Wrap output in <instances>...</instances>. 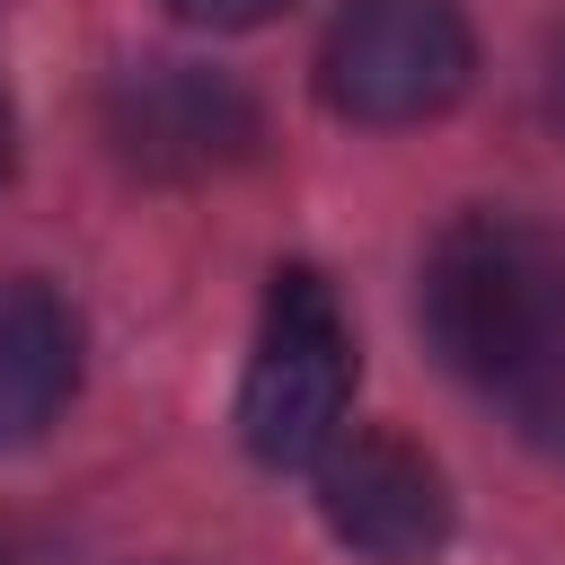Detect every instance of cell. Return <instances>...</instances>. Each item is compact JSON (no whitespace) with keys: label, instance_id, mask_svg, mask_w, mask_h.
I'll list each match as a JSON object with an SVG mask.
<instances>
[{"label":"cell","instance_id":"obj_1","mask_svg":"<svg viewBox=\"0 0 565 565\" xmlns=\"http://www.w3.org/2000/svg\"><path fill=\"white\" fill-rule=\"evenodd\" d=\"M424 335L486 388L539 380L565 344V230L530 212H459L424 256Z\"/></svg>","mask_w":565,"mask_h":565},{"label":"cell","instance_id":"obj_2","mask_svg":"<svg viewBox=\"0 0 565 565\" xmlns=\"http://www.w3.org/2000/svg\"><path fill=\"white\" fill-rule=\"evenodd\" d=\"M353 406V327L318 265H282L265 282L256 353L238 380V433L265 468H309Z\"/></svg>","mask_w":565,"mask_h":565},{"label":"cell","instance_id":"obj_3","mask_svg":"<svg viewBox=\"0 0 565 565\" xmlns=\"http://www.w3.org/2000/svg\"><path fill=\"white\" fill-rule=\"evenodd\" d=\"M477 71L459 0H353L318 44V97L353 124H424Z\"/></svg>","mask_w":565,"mask_h":565},{"label":"cell","instance_id":"obj_4","mask_svg":"<svg viewBox=\"0 0 565 565\" xmlns=\"http://www.w3.org/2000/svg\"><path fill=\"white\" fill-rule=\"evenodd\" d=\"M106 141H115L124 168L168 177V185H194V177L238 168L265 141V115H256V97L230 71H203V62H132L106 88Z\"/></svg>","mask_w":565,"mask_h":565},{"label":"cell","instance_id":"obj_5","mask_svg":"<svg viewBox=\"0 0 565 565\" xmlns=\"http://www.w3.org/2000/svg\"><path fill=\"white\" fill-rule=\"evenodd\" d=\"M309 468H318V512H327V530L353 556L415 565V556L441 547L450 494H441V468L415 441H397V433H335Z\"/></svg>","mask_w":565,"mask_h":565},{"label":"cell","instance_id":"obj_6","mask_svg":"<svg viewBox=\"0 0 565 565\" xmlns=\"http://www.w3.org/2000/svg\"><path fill=\"white\" fill-rule=\"evenodd\" d=\"M79 388V318L53 282L0 274V450L35 441Z\"/></svg>","mask_w":565,"mask_h":565},{"label":"cell","instance_id":"obj_7","mask_svg":"<svg viewBox=\"0 0 565 565\" xmlns=\"http://www.w3.org/2000/svg\"><path fill=\"white\" fill-rule=\"evenodd\" d=\"M185 26H212V35H230V26H265L282 0H168Z\"/></svg>","mask_w":565,"mask_h":565},{"label":"cell","instance_id":"obj_8","mask_svg":"<svg viewBox=\"0 0 565 565\" xmlns=\"http://www.w3.org/2000/svg\"><path fill=\"white\" fill-rule=\"evenodd\" d=\"M9 159H18V124H9V97H0V177H9Z\"/></svg>","mask_w":565,"mask_h":565}]
</instances>
